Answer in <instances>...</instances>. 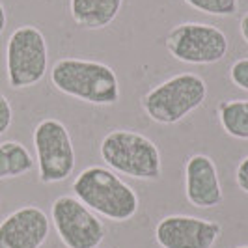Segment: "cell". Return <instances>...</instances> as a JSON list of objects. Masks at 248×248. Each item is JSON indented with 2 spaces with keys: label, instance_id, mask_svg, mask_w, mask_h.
I'll use <instances>...</instances> for the list:
<instances>
[{
  "label": "cell",
  "instance_id": "cell-1",
  "mask_svg": "<svg viewBox=\"0 0 248 248\" xmlns=\"http://www.w3.org/2000/svg\"><path fill=\"white\" fill-rule=\"evenodd\" d=\"M58 92L90 105L108 107L120 101V80L110 65L84 58H60L50 69Z\"/></svg>",
  "mask_w": 248,
  "mask_h": 248
},
{
  "label": "cell",
  "instance_id": "cell-15",
  "mask_svg": "<svg viewBox=\"0 0 248 248\" xmlns=\"http://www.w3.org/2000/svg\"><path fill=\"white\" fill-rule=\"evenodd\" d=\"M192 10L215 17H230L239 10V0H183Z\"/></svg>",
  "mask_w": 248,
  "mask_h": 248
},
{
  "label": "cell",
  "instance_id": "cell-21",
  "mask_svg": "<svg viewBox=\"0 0 248 248\" xmlns=\"http://www.w3.org/2000/svg\"><path fill=\"white\" fill-rule=\"evenodd\" d=\"M0 211H2V200H0Z\"/></svg>",
  "mask_w": 248,
  "mask_h": 248
},
{
  "label": "cell",
  "instance_id": "cell-19",
  "mask_svg": "<svg viewBox=\"0 0 248 248\" xmlns=\"http://www.w3.org/2000/svg\"><path fill=\"white\" fill-rule=\"evenodd\" d=\"M6 25H8V13H6V8H4V4L0 2V36L4 34V30H6Z\"/></svg>",
  "mask_w": 248,
  "mask_h": 248
},
{
  "label": "cell",
  "instance_id": "cell-7",
  "mask_svg": "<svg viewBox=\"0 0 248 248\" xmlns=\"http://www.w3.org/2000/svg\"><path fill=\"white\" fill-rule=\"evenodd\" d=\"M39 181L50 185L67 179L75 170V148L67 127L54 118H45L34 129Z\"/></svg>",
  "mask_w": 248,
  "mask_h": 248
},
{
  "label": "cell",
  "instance_id": "cell-18",
  "mask_svg": "<svg viewBox=\"0 0 248 248\" xmlns=\"http://www.w3.org/2000/svg\"><path fill=\"white\" fill-rule=\"evenodd\" d=\"M235 181H237V186H239L243 192L248 194V157H245L243 161L237 164Z\"/></svg>",
  "mask_w": 248,
  "mask_h": 248
},
{
  "label": "cell",
  "instance_id": "cell-20",
  "mask_svg": "<svg viewBox=\"0 0 248 248\" xmlns=\"http://www.w3.org/2000/svg\"><path fill=\"white\" fill-rule=\"evenodd\" d=\"M239 30H241L243 39L248 43V13L247 15H243V19H241V23H239Z\"/></svg>",
  "mask_w": 248,
  "mask_h": 248
},
{
  "label": "cell",
  "instance_id": "cell-16",
  "mask_svg": "<svg viewBox=\"0 0 248 248\" xmlns=\"http://www.w3.org/2000/svg\"><path fill=\"white\" fill-rule=\"evenodd\" d=\"M230 80L237 88L248 92V58H239L230 67Z\"/></svg>",
  "mask_w": 248,
  "mask_h": 248
},
{
  "label": "cell",
  "instance_id": "cell-10",
  "mask_svg": "<svg viewBox=\"0 0 248 248\" xmlns=\"http://www.w3.org/2000/svg\"><path fill=\"white\" fill-rule=\"evenodd\" d=\"M50 232L43 209L25 205L0 222V248H41Z\"/></svg>",
  "mask_w": 248,
  "mask_h": 248
},
{
  "label": "cell",
  "instance_id": "cell-11",
  "mask_svg": "<svg viewBox=\"0 0 248 248\" xmlns=\"http://www.w3.org/2000/svg\"><path fill=\"white\" fill-rule=\"evenodd\" d=\"M186 200L200 209H211L222 203V186L218 179L217 164L209 155L196 153L185 164Z\"/></svg>",
  "mask_w": 248,
  "mask_h": 248
},
{
  "label": "cell",
  "instance_id": "cell-5",
  "mask_svg": "<svg viewBox=\"0 0 248 248\" xmlns=\"http://www.w3.org/2000/svg\"><path fill=\"white\" fill-rule=\"evenodd\" d=\"M49 69V47L43 32L32 25L15 28L6 45V75L13 90L36 86Z\"/></svg>",
  "mask_w": 248,
  "mask_h": 248
},
{
  "label": "cell",
  "instance_id": "cell-12",
  "mask_svg": "<svg viewBox=\"0 0 248 248\" xmlns=\"http://www.w3.org/2000/svg\"><path fill=\"white\" fill-rule=\"evenodd\" d=\"M124 0H69L75 25L84 30H103L122 12Z\"/></svg>",
  "mask_w": 248,
  "mask_h": 248
},
{
  "label": "cell",
  "instance_id": "cell-14",
  "mask_svg": "<svg viewBox=\"0 0 248 248\" xmlns=\"http://www.w3.org/2000/svg\"><path fill=\"white\" fill-rule=\"evenodd\" d=\"M218 124L226 135L248 140V99H228L217 107Z\"/></svg>",
  "mask_w": 248,
  "mask_h": 248
},
{
  "label": "cell",
  "instance_id": "cell-22",
  "mask_svg": "<svg viewBox=\"0 0 248 248\" xmlns=\"http://www.w3.org/2000/svg\"><path fill=\"white\" fill-rule=\"evenodd\" d=\"M237 248H248V245H247V247H237Z\"/></svg>",
  "mask_w": 248,
  "mask_h": 248
},
{
  "label": "cell",
  "instance_id": "cell-4",
  "mask_svg": "<svg viewBox=\"0 0 248 248\" xmlns=\"http://www.w3.org/2000/svg\"><path fill=\"white\" fill-rule=\"evenodd\" d=\"M207 82L196 73H179L151 88L142 97V108L149 120L161 125H174L203 105Z\"/></svg>",
  "mask_w": 248,
  "mask_h": 248
},
{
  "label": "cell",
  "instance_id": "cell-2",
  "mask_svg": "<svg viewBox=\"0 0 248 248\" xmlns=\"http://www.w3.org/2000/svg\"><path fill=\"white\" fill-rule=\"evenodd\" d=\"M75 196L88 209L114 222H125L138 211V196L116 172L105 166H90L73 181Z\"/></svg>",
  "mask_w": 248,
  "mask_h": 248
},
{
  "label": "cell",
  "instance_id": "cell-17",
  "mask_svg": "<svg viewBox=\"0 0 248 248\" xmlns=\"http://www.w3.org/2000/svg\"><path fill=\"white\" fill-rule=\"evenodd\" d=\"M13 122V110H12V105L8 97L4 93H0V137L12 127Z\"/></svg>",
  "mask_w": 248,
  "mask_h": 248
},
{
  "label": "cell",
  "instance_id": "cell-9",
  "mask_svg": "<svg viewBox=\"0 0 248 248\" xmlns=\"http://www.w3.org/2000/svg\"><path fill=\"white\" fill-rule=\"evenodd\" d=\"M220 235V224L186 215L164 217L155 228V239L162 248H213Z\"/></svg>",
  "mask_w": 248,
  "mask_h": 248
},
{
  "label": "cell",
  "instance_id": "cell-13",
  "mask_svg": "<svg viewBox=\"0 0 248 248\" xmlns=\"http://www.w3.org/2000/svg\"><path fill=\"white\" fill-rule=\"evenodd\" d=\"M34 170V159L30 151L15 140L0 144V179L21 177Z\"/></svg>",
  "mask_w": 248,
  "mask_h": 248
},
{
  "label": "cell",
  "instance_id": "cell-6",
  "mask_svg": "<svg viewBox=\"0 0 248 248\" xmlns=\"http://www.w3.org/2000/svg\"><path fill=\"white\" fill-rule=\"evenodd\" d=\"M166 50L175 60L192 65H211L224 60L230 41L218 26L207 23H181L164 39Z\"/></svg>",
  "mask_w": 248,
  "mask_h": 248
},
{
  "label": "cell",
  "instance_id": "cell-3",
  "mask_svg": "<svg viewBox=\"0 0 248 248\" xmlns=\"http://www.w3.org/2000/svg\"><path fill=\"white\" fill-rule=\"evenodd\" d=\"M99 155L112 172L153 181L162 172L161 151L153 140L131 129H114L99 144Z\"/></svg>",
  "mask_w": 248,
  "mask_h": 248
},
{
  "label": "cell",
  "instance_id": "cell-8",
  "mask_svg": "<svg viewBox=\"0 0 248 248\" xmlns=\"http://www.w3.org/2000/svg\"><path fill=\"white\" fill-rule=\"evenodd\" d=\"M50 215L56 233L67 248H97L105 239V226L99 217L78 198H56Z\"/></svg>",
  "mask_w": 248,
  "mask_h": 248
}]
</instances>
